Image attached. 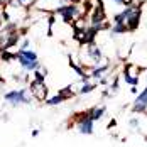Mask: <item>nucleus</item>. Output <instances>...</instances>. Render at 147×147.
<instances>
[{
	"label": "nucleus",
	"mask_w": 147,
	"mask_h": 147,
	"mask_svg": "<svg viewBox=\"0 0 147 147\" xmlns=\"http://www.w3.org/2000/svg\"><path fill=\"white\" fill-rule=\"evenodd\" d=\"M29 93L30 96L39 103H44L49 96V90L46 86L44 81H37V80H32L29 83Z\"/></svg>",
	"instance_id": "20e7f679"
},
{
	"label": "nucleus",
	"mask_w": 147,
	"mask_h": 147,
	"mask_svg": "<svg viewBox=\"0 0 147 147\" xmlns=\"http://www.w3.org/2000/svg\"><path fill=\"white\" fill-rule=\"evenodd\" d=\"M32 96L26 88H19V90H9L3 93V102L7 103L9 107H22V105H30L32 103Z\"/></svg>",
	"instance_id": "f03ea898"
},
{
	"label": "nucleus",
	"mask_w": 147,
	"mask_h": 147,
	"mask_svg": "<svg viewBox=\"0 0 147 147\" xmlns=\"http://www.w3.org/2000/svg\"><path fill=\"white\" fill-rule=\"evenodd\" d=\"M86 112L90 113V117L93 118L95 122H98V120H100V118L105 115V112H107V107H93V108H88Z\"/></svg>",
	"instance_id": "1a4fd4ad"
},
{
	"label": "nucleus",
	"mask_w": 147,
	"mask_h": 147,
	"mask_svg": "<svg viewBox=\"0 0 147 147\" xmlns=\"http://www.w3.org/2000/svg\"><path fill=\"white\" fill-rule=\"evenodd\" d=\"M113 127H117V120H115V118H112V120H110V123L107 125V129H108V130H112Z\"/></svg>",
	"instance_id": "4468645a"
},
{
	"label": "nucleus",
	"mask_w": 147,
	"mask_h": 147,
	"mask_svg": "<svg viewBox=\"0 0 147 147\" xmlns=\"http://www.w3.org/2000/svg\"><path fill=\"white\" fill-rule=\"evenodd\" d=\"M110 71H112V64H110V61L107 59L103 64H96V66H93V68L90 69V78L100 80V78H105Z\"/></svg>",
	"instance_id": "0eeeda50"
},
{
	"label": "nucleus",
	"mask_w": 147,
	"mask_h": 147,
	"mask_svg": "<svg viewBox=\"0 0 147 147\" xmlns=\"http://www.w3.org/2000/svg\"><path fill=\"white\" fill-rule=\"evenodd\" d=\"M120 78L118 76H115L113 80H112V83H110V90H112V93H115V91H118V86H120Z\"/></svg>",
	"instance_id": "f8f14e48"
},
{
	"label": "nucleus",
	"mask_w": 147,
	"mask_h": 147,
	"mask_svg": "<svg viewBox=\"0 0 147 147\" xmlns=\"http://www.w3.org/2000/svg\"><path fill=\"white\" fill-rule=\"evenodd\" d=\"M129 127L134 129V130H140V120L135 118V117H132L130 120H129Z\"/></svg>",
	"instance_id": "9b49d317"
},
{
	"label": "nucleus",
	"mask_w": 147,
	"mask_h": 147,
	"mask_svg": "<svg viewBox=\"0 0 147 147\" xmlns=\"http://www.w3.org/2000/svg\"><path fill=\"white\" fill-rule=\"evenodd\" d=\"M130 110H132L134 113H146L147 112V86L135 96Z\"/></svg>",
	"instance_id": "423d86ee"
},
{
	"label": "nucleus",
	"mask_w": 147,
	"mask_h": 147,
	"mask_svg": "<svg viewBox=\"0 0 147 147\" xmlns=\"http://www.w3.org/2000/svg\"><path fill=\"white\" fill-rule=\"evenodd\" d=\"M140 19H142V3H134V5H129L118 10L117 14H113L112 24H123L129 32H132L139 27Z\"/></svg>",
	"instance_id": "f257e3e1"
},
{
	"label": "nucleus",
	"mask_w": 147,
	"mask_h": 147,
	"mask_svg": "<svg viewBox=\"0 0 147 147\" xmlns=\"http://www.w3.org/2000/svg\"><path fill=\"white\" fill-rule=\"evenodd\" d=\"M96 86H98V83H90V81L81 83V86H80V90H78V95H88V93H91V91H95Z\"/></svg>",
	"instance_id": "9d476101"
},
{
	"label": "nucleus",
	"mask_w": 147,
	"mask_h": 147,
	"mask_svg": "<svg viewBox=\"0 0 147 147\" xmlns=\"http://www.w3.org/2000/svg\"><path fill=\"white\" fill-rule=\"evenodd\" d=\"M68 98L63 95V93H56V95H53V96H47V100L44 102V105H47V107H58V105H61L63 102H66Z\"/></svg>",
	"instance_id": "6e6552de"
},
{
	"label": "nucleus",
	"mask_w": 147,
	"mask_h": 147,
	"mask_svg": "<svg viewBox=\"0 0 147 147\" xmlns=\"http://www.w3.org/2000/svg\"><path fill=\"white\" fill-rule=\"evenodd\" d=\"M2 29H3V22H2V19H0V32H2Z\"/></svg>",
	"instance_id": "f3484780"
},
{
	"label": "nucleus",
	"mask_w": 147,
	"mask_h": 147,
	"mask_svg": "<svg viewBox=\"0 0 147 147\" xmlns=\"http://www.w3.org/2000/svg\"><path fill=\"white\" fill-rule=\"evenodd\" d=\"M130 93L132 95H139V88L137 86H130Z\"/></svg>",
	"instance_id": "2eb2a0df"
},
{
	"label": "nucleus",
	"mask_w": 147,
	"mask_h": 147,
	"mask_svg": "<svg viewBox=\"0 0 147 147\" xmlns=\"http://www.w3.org/2000/svg\"><path fill=\"white\" fill-rule=\"evenodd\" d=\"M39 132H41V130H37V129H34V130H32V137H37V135H39Z\"/></svg>",
	"instance_id": "dca6fc26"
},
{
	"label": "nucleus",
	"mask_w": 147,
	"mask_h": 147,
	"mask_svg": "<svg viewBox=\"0 0 147 147\" xmlns=\"http://www.w3.org/2000/svg\"><path fill=\"white\" fill-rule=\"evenodd\" d=\"M17 2H19L22 7H26V9H30V7H34V5H36V2H37V0H17Z\"/></svg>",
	"instance_id": "ddd939ff"
},
{
	"label": "nucleus",
	"mask_w": 147,
	"mask_h": 147,
	"mask_svg": "<svg viewBox=\"0 0 147 147\" xmlns=\"http://www.w3.org/2000/svg\"><path fill=\"white\" fill-rule=\"evenodd\" d=\"M140 73H142V68L137 66V64H125L123 68V80L125 83H129L130 86H137L139 85V80H140Z\"/></svg>",
	"instance_id": "39448f33"
},
{
	"label": "nucleus",
	"mask_w": 147,
	"mask_h": 147,
	"mask_svg": "<svg viewBox=\"0 0 147 147\" xmlns=\"http://www.w3.org/2000/svg\"><path fill=\"white\" fill-rule=\"evenodd\" d=\"M74 127L81 135H93L95 132V120L90 117L88 112H81L74 115Z\"/></svg>",
	"instance_id": "7ed1b4c3"
}]
</instances>
